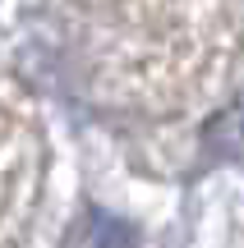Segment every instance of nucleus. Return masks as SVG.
<instances>
[{
	"instance_id": "obj_1",
	"label": "nucleus",
	"mask_w": 244,
	"mask_h": 248,
	"mask_svg": "<svg viewBox=\"0 0 244 248\" xmlns=\"http://www.w3.org/2000/svg\"><path fill=\"white\" fill-rule=\"evenodd\" d=\"M97 83L147 110H180L235 64V0H74Z\"/></svg>"
}]
</instances>
